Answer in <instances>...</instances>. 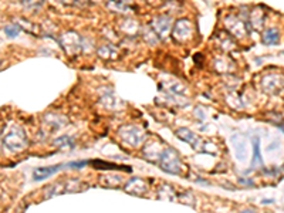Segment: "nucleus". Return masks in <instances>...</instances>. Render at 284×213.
Here are the masks:
<instances>
[{
  "mask_svg": "<svg viewBox=\"0 0 284 213\" xmlns=\"http://www.w3.org/2000/svg\"><path fill=\"white\" fill-rule=\"evenodd\" d=\"M99 57L102 59H115L117 57V50H114L112 46H102L98 49Z\"/></svg>",
  "mask_w": 284,
  "mask_h": 213,
  "instance_id": "16",
  "label": "nucleus"
},
{
  "mask_svg": "<svg viewBox=\"0 0 284 213\" xmlns=\"http://www.w3.org/2000/svg\"><path fill=\"white\" fill-rule=\"evenodd\" d=\"M242 213H257L256 211H253V209H246V211H243Z\"/></svg>",
  "mask_w": 284,
  "mask_h": 213,
  "instance_id": "23",
  "label": "nucleus"
},
{
  "mask_svg": "<svg viewBox=\"0 0 284 213\" xmlns=\"http://www.w3.org/2000/svg\"><path fill=\"white\" fill-rule=\"evenodd\" d=\"M62 44L68 54H75L77 51L80 50V47H81V38L78 37V34L70 31V33L63 36Z\"/></svg>",
  "mask_w": 284,
  "mask_h": 213,
  "instance_id": "5",
  "label": "nucleus"
},
{
  "mask_svg": "<svg viewBox=\"0 0 284 213\" xmlns=\"http://www.w3.org/2000/svg\"><path fill=\"white\" fill-rule=\"evenodd\" d=\"M125 190L134 196H142L144 193H147L148 190V185L144 179L141 178H132L126 185H125Z\"/></svg>",
  "mask_w": 284,
  "mask_h": 213,
  "instance_id": "6",
  "label": "nucleus"
},
{
  "mask_svg": "<svg viewBox=\"0 0 284 213\" xmlns=\"http://www.w3.org/2000/svg\"><path fill=\"white\" fill-rule=\"evenodd\" d=\"M279 40H280V33H279L277 29H269V30H266V33H264V36H263V43L267 44V46L277 44Z\"/></svg>",
  "mask_w": 284,
  "mask_h": 213,
  "instance_id": "12",
  "label": "nucleus"
},
{
  "mask_svg": "<svg viewBox=\"0 0 284 213\" xmlns=\"http://www.w3.org/2000/svg\"><path fill=\"white\" fill-rule=\"evenodd\" d=\"M0 145H1V142H0Z\"/></svg>",
  "mask_w": 284,
  "mask_h": 213,
  "instance_id": "24",
  "label": "nucleus"
},
{
  "mask_svg": "<svg viewBox=\"0 0 284 213\" xmlns=\"http://www.w3.org/2000/svg\"><path fill=\"white\" fill-rule=\"evenodd\" d=\"M158 195H159V198L161 199H168V201H175L171 195H176V192L173 190L171 186H168V185H163L161 189H159V192H158Z\"/></svg>",
  "mask_w": 284,
  "mask_h": 213,
  "instance_id": "17",
  "label": "nucleus"
},
{
  "mask_svg": "<svg viewBox=\"0 0 284 213\" xmlns=\"http://www.w3.org/2000/svg\"><path fill=\"white\" fill-rule=\"evenodd\" d=\"M54 145H60L62 148H71L74 145V142L70 137H62V138L54 141Z\"/></svg>",
  "mask_w": 284,
  "mask_h": 213,
  "instance_id": "19",
  "label": "nucleus"
},
{
  "mask_svg": "<svg viewBox=\"0 0 284 213\" xmlns=\"http://www.w3.org/2000/svg\"><path fill=\"white\" fill-rule=\"evenodd\" d=\"M20 31H22V29H20V26L19 25H9L4 27V33H6V36H9L10 38L17 37Z\"/></svg>",
  "mask_w": 284,
  "mask_h": 213,
  "instance_id": "18",
  "label": "nucleus"
},
{
  "mask_svg": "<svg viewBox=\"0 0 284 213\" xmlns=\"http://www.w3.org/2000/svg\"><path fill=\"white\" fill-rule=\"evenodd\" d=\"M64 186H65V192H80V190L84 189L83 183L78 179H68L64 183Z\"/></svg>",
  "mask_w": 284,
  "mask_h": 213,
  "instance_id": "15",
  "label": "nucleus"
},
{
  "mask_svg": "<svg viewBox=\"0 0 284 213\" xmlns=\"http://www.w3.org/2000/svg\"><path fill=\"white\" fill-rule=\"evenodd\" d=\"M93 165L95 166V168H107V169H120V166H117V165H112V163H104L101 162V161H94Z\"/></svg>",
  "mask_w": 284,
  "mask_h": 213,
  "instance_id": "20",
  "label": "nucleus"
},
{
  "mask_svg": "<svg viewBox=\"0 0 284 213\" xmlns=\"http://www.w3.org/2000/svg\"><path fill=\"white\" fill-rule=\"evenodd\" d=\"M46 121L49 122L50 125L54 126V129H59V128H62L67 124V120L65 118H63L60 115H56V114H49L47 117H46Z\"/></svg>",
  "mask_w": 284,
  "mask_h": 213,
  "instance_id": "14",
  "label": "nucleus"
},
{
  "mask_svg": "<svg viewBox=\"0 0 284 213\" xmlns=\"http://www.w3.org/2000/svg\"><path fill=\"white\" fill-rule=\"evenodd\" d=\"M239 182H240V183H242V185H245V183H246L247 186H253V185H252V183H253V182H252V181H243V179H240V181H239Z\"/></svg>",
  "mask_w": 284,
  "mask_h": 213,
  "instance_id": "22",
  "label": "nucleus"
},
{
  "mask_svg": "<svg viewBox=\"0 0 284 213\" xmlns=\"http://www.w3.org/2000/svg\"><path fill=\"white\" fill-rule=\"evenodd\" d=\"M176 135L182 139V141L188 142L192 148H195V150L198 151L200 150V138H199L195 132H192L190 129H188V128H179V129H176Z\"/></svg>",
  "mask_w": 284,
  "mask_h": 213,
  "instance_id": "9",
  "label": "nucleus"
},
{
  "mask_svg": "<svg viewBox=\"0 0 284 213\" xmlns=\"http://www.w3.org/2000/svg\"><path fill=\"white\" fill-rule=\"evenodd\" d=\"M120 138L123 139L124 142L129 147H139L144 141H145V132L136 125H126L123 126L118 131Z\"/></svg>",
  "mask_w": 284,
  "mask_h": 213,
  "instance_id": "3",
  "label": "nucleus"
},
{
  "mask_svg": "<svg viewBox=\"0 0 284 213\" xmlns=\"http://www.w3.org/2000/svg\"><path fill=\"white\" fill-rule=\"evenodd\" d=\"M86 165H88V161H81V162L68 163V166H71V168H83V166H86Z\"/></svg>",
  "mask_w": 284,
  "mask_h": 213,
  "instance_id": "21",
  "label": "nucleus"
},
{
  "mask_svg": "<svg viewBox=\"0 0 284 213\" xmlns=\"http://www.w3.org/2000/svg\"><path fill=\"white\" fill-rule=\"evenodd\" d=\"M263 159H261V153H260V138L256 137L253 139V162L252 166H261Z\"/></svg>",
  "mask_w": 284,
  "mask_h": 213,
  "instance_id": "13",
  "label": "nucleus"
},
{
  "mask_svg": "<svg viewBox=\"0 0 284 213\" xmlns=\"http://www.w3.org/2000/svg\"><path fill=\"white\" fill-rule=\"evenodd\" d=\"M232 144L235 148V155L239 161H246L247 159V144L246 139L243 138L240 134H235L232 137Z\"/></svg>",
  "mask_w": 284,
  "mask_h": 213,
  "instance_id": "8",
  "label": "nucleus"
},
{
  "mask_svg": "<svg viewBox=\"0 0 284 213\" xmlns=\"http://www.w3.org/2000/svg\"><path fill=\"white\" fill-rule=\"evenodd\" d=\"M3 144L13 152H22L27 148L29 141L26 138V134L22 126L12 125L3 138Z\"/></svg>",
  "mask_w": 284,
  "mask_h": 213,
  "instance_id": "2",
  "label": "nucleus"
},
{
  "mask_svg": "<svg viewBox=\"0 0 284 213\" xmlns=\"http://www.w3.org/2000/svg\"><path fill=\"white\" fill-rule=\"evenodd\" d=\"M193 25L188 19H179L173 26V38L179 43H186L193 37Z\"/></svg>",
  "mask_w": 284,
  "mask_h": 213,
  "instance_id": "4",
  "label": "nucleus"
},
{
  "mask_svg": "<svg viewBox=\"0 0 284 213\" xmlns=\"http://www.w3.org/2000/svg\"><path fill=\"white\" fill-rule=\"evenodd\" d=\"M63 192H65L64 183H62V182H54V183H51V185H49L47 188L44 189V198L50 199V198H54V196L62 195Z\"/></svg>",
  "mask_w": 284,
  "mask_h": 213,
  "instance_id": "11",
  "label": "nucleus"
},
{
  "mask_svg": "<svg viewBox=\"0 0 284 213\" xmlns=\"http://www.w3.org/2000/svg\"><path fill=\"white\" fill-rule=\"evenodd\" d=\"M152 29H154V31L159 37L166 36L169 33V30H171V17L169 16H158V17H155V20L152 22Z\"/></svg>",
  "mask_w": 284,
  "mask_h": 213,
  "instance_id": "7",
  "label": "nucleus"
},
{
  "mask_svg": "<svg viewBox=\"0 0 284 213\" xmlns=\"http://www.w3.org/2000/svg\"><path fill=\"white\" fill-rule=\"evenodd\" d=\"M158 163H159L162 171H165L171 175H179L184 169V163H182L179 153L172 148L163 150Z\"/></svg>",
  "mask_w": 284,
  "mask_h": 213,
  "instance_id": "1",
  "label": "nucleus"
},
{
  "mask_svg": "<svg viewBox=\"0 0 284 213\" xmlns=\"http://www.w3.org/2000/svg\"><path fill=\"white\" fill-rule=\"evenodd\" d=\"M64 168V165H51V166H41V168H37L34 172H33V179L34 181H44L50 176L56 175L60 169Z\"/></svg>",
  "mask_w": 284,
  "mask_h": 213,
  "instance_id": "10",
  "label": "nucleus"
}]
</instances>
